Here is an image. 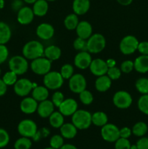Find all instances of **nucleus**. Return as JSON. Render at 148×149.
<instances>
[{
  "instance_id": "nucleus-43",
  "label": "nucleus",
  "mask_w": 148,
  "mask_h": 149,
  "mask_svg": "<svg viewBox=\"0 0 148 149\" xmlns=\"http://www.w3.org/2000/svg\"><path fill=\"white\" fill-rule=\"evenodd\" d=\"M74 49L78 51H87L86 49V40L78 37L73 42Z\"/></svg>"
},
{
  "instance_id": "nucleus-26",
  "label": "nucleus",
  "mask_w": 148,
  "mask_h": 149,
  "mask_svg": "<svg viewBox=\"0 0 148 149\" xmlns=\"http://www.w3.org/2000/svg\"><path fill=\"white\" fill-rule=\"evenodd\" d=\"M32 97L38 102L46 100L49 97V89L46 88L44 85H36L32 90Z\"/></svg>"
},
{
  "instance_id": "nucleus-52",
  "label": "nucleus",
  "mask_w": 148,
  "mask_h": 149,
  "mask_svg": "<svg viewBox=\"0 0 148 149\" xmlns=\"http://www.w3.org/2000/svg\"><path fill=\"white\" fill-rule=\"evenodd\" d=\"M7 85L4 82L2 79H0V97L4 95L7 93Z\"/></svg>"
},
{
  "instance_id": "nucleus-1",
  "label": "nucleus",
  "mask_w": 148,
  "mask_h": 149,
  "mask_svg": "<svg viewBox=\"0 0 148 149\" xmlns=\"http://www.w3.org/2000/svg\"><path fill=\"white\" fill-rule=\"evenodd\" d=\"M23 55L27 60H34L43 57L44 55V47L37 40H31L25 44L23 47Z\"/></svg>"
},
{
  "instance_id": "nucleus-37",
  "label": "nucleus",
  "mask_w": 148,
  "mask_h": 149,
  "mask_svg": "<svg viewBox=\"0 0 148 149\" xmlns=\"http://www.w3.org/2000/svg\"><path fill=\"white\" fill-rule=\"evenodd\" d=\"M2 80L7 86H13L17 81V75L12 71H9L4 74Z\"/></svg>"
},
{
  "instance_id": "nucleus-40",
  "label": "nucleus",
  "mask_w": 148,
  "mask_h": 149,
  "mask_svg": "<svg viewBox=\"0 0 148 149\" xmlns=\"http://www.w3.org/2000/svg\"><path fill=\"white\" fill-rule=\"evenodd\" d=\"M131 144L127 138H119L115 142V149H131Z\"/></svg>"
},
{
  "instance_id": "nucleus-30",
  "label": "nucleus",
  "mask_w": 148,
  "mask_h": 149,
  "mask_svg": "<svg viewBox=\"0 0 148 149\" xmlns=\"http://www.w3.org/2000/svg\"><path fill=\"white\" fill-rule=\"evenodd\" d=\"M49 122L53 128H60L64 124V116L59 111H54L49 116Z\"/></svg>"
},
{
  "instance_id": "nucleus-8",
  "label": "nucleus",
  "mask_w": 148,
  "mask_h": 149,
  "mask_svg": "<svg viewBox=\"0 0 148 149\" xmlns=\"http://www.w3.org/2000/svg\"><path fill=\"white\" fill-rule=\"evenodd\" d=\"M139 41L132 35H127L121 39L119 45L120 51L126 55H131L137 50Z\"/></svg>"
},
{
  "instance_id": "nucleus-25",
  "label": "nucleus",
  "mask_w": 148,
  "mask_h": 149,
  "mask_svg": "<svg viewBox=\"0 0 148 149\" xmlns=\"http://www.w3.org/2000/svg\"><path fill=\"white\" fill-rule=\"evenodd\" d=\"M61 55H62L61 49L57 45H49V46L44 48V56L52 62L59 59L61 57Z\"/></svg>"
},
{
  "instance_id": "nucleus-21",
  "label": "nucleus",
  "mask_w": 148,
  "mask_h": 149,
  "mask_svg": "<svg viewBox=\"0 0 148 149\" xmlns=\"http://www.w3.org/2000/svg\"><path fill=\"white\" fill-rule=\"evenodd\" d=\"M112 84V80L109 78L107 74L100 77H97L96 79L94 86L95 89L100 93H104L107 92L110 88Z\"/></svg>"
},
{
  "instance_id": "nucleus-49",
  "label": "nucleus",
  "mask_w": 148,
  "mask_h": 149,
  "mask_svg": "<svg viewBox=\"0 0 148 149\" xmlns=\"http://www.w3.org/2000/svg\"><path fill=\"white\" fill-rule=\"evenodd\" d=\"M137 50L141 55H148V42H139Z\"/></svg>"
},
{
  "instance_id": "nucleus-41",
  "label": "nucleus",
  "mask_w": 148,
  "mask_h": 149,
  "mask_svg": "<svg viewBox=\"0 0 148 149\" xmlns=\"http://www.w3.org/2000/svg\"><path fill=\"white\" fill-rule=\"evenodd\" d=\"M10 135L7 130L0 128V148H4L10 142Z\"/></svg>"
},
{
  "instance_id": "nucleus-45",
  "label": "nucleus",
  "mask_w": 148,
  "mask_h": 149,
  "mask_svg": "<svg viewBox=\"0 0 148 149\" xmlns=\"http://www.w3.org/2000/svg\"><path fill=\"white\" fill-rule=\"evenodd\" d=\"M134 69L133 68V62L130 61V60H126L122 62L120 65V71L121 72L125 73V74H129Z\"/></svg>"
},
{
  "instance_id": "nucleus-19",
  "label": "nucleus",
  "mask_w": 148,
  "mask_h": 149,
  "mask_svg": "<svg viewBox=\"0 0 148 149\" xmlns=\"http://www.w3.org/2000/svg\"><path fill=\"white\" fill-rule=\"evenodd\" d=\"M55 107L52 100L48 99L39 102L37 108V113L41 118H49V116L55 111Z\"/></svg>"
},
{
  "instance_id": "nucleus-23",
  "label": "nucleus",
  "mask_w": 148,
  "mask_h": 149,
  "mask_svg": "<svg viewBox=\"0 0 148 149\" xmlns=\"http://www.w3.org/2000/svg\"><path fill=\"white\" fill-rule=\"evenodd\" d=\"M60 135L65 139H73L75 138L78 132V129L75 125L71 123H64L59 128Z\"/></svg>"
},
{
  "instance_id": "nucleus-13",
  "label": "nucleus",
  "mask_w": 148,
  "mask_h": 149,
  "mask_svg": "<svg viewBox=\"0 0 148 149\" xmlns=\"http://www.w3.org/2000/svg\"><path fill=\"white\" fill-rule=\"evenodd\" d=\"M92 61L91 53L88 51H80L74 58V65L81 70H85L89 68Z\"/></svg>"
},
{
  "instance_id": "nucleus-29",
  "label": "nucleus",
  "mask_w": 148,
  "mask_h": 149,
  "mask_svg": "<svg viewBox=\"0 0 148 149\" xmlns=\"http://www.w3.org/2000/svg\"><path fill=\"white\" fill-rule=\"evenodd\" d=\"M108 122V117L102 111H97L91 114V122L97 127H103Z\"/></svg>"
},
{
  "instance_id": "nucleus-4",
  "label": "nucleus",
  "mask_w": 148,
  "mask_h": 149,
  "mask_svg": "<svg viewBox=\"0 0 148 149\" xmlns=\"http://www.w3.org/2000/svg\"><path fill=\"white\" fill-rule=\"evenodd\" d=\"M8 65L10 71L15 73L17 76L26 74L28 69V60L23 55H15L12 57L9 61Z\"/></svg>"
},
{
  "instance_id": "nucleus-31",
  "label": "nucleus",
  "mask_w": 148,
  "mask_h": 149,
  "mask_svg": "<svg viewBox=\"0 0 148 149\" xmlns=\"http://www.w3.org/2000/svg\"><path fill=\"white\" fill-rule=\"evenodd\" d=\"M78 23H79V20H78V17L76 14L75 13H72L65 17V20H64V25L65 27L68 30L72 31L75 30L77 26H78Z\"/></svg>"
},
{
  "instance_id": "nucleus-20",
  "label": "nucleus",
  "mask_w": 148,
  "mask_h": 149,
  "mask_svg": "<svg viewBox=\"0 0 148 149\" xmlns=\"http://www.w3.org/2000/svg\"><path fill=\"white\" fill-rule=\"evenodd\" d=\"M78 37L87 40L92 35V26L91 23L86 20L79 21L76 29H75Z\"/></svg>"
},
{
  "instance_id": "nucleus-33",
  "label": "nucleus",
  "mask_w": 148,
  "mask_h": 149,
  "mask_svg": "<svg viewBox=\"0 0 148 149\" xmlns=\"http://www.w3.org/2000/svg\"><path fill=\"white\" fill-rule=\"evenodd\" d=\"M135 87L141 94H148V78L142 77L138 79L135 83Z\"/></svg>"
},
{
  "instance_id": "nucleus-22",
  "label": "nucleus",
  "mask_w": 148,
  "mask_h": 149,
  "mask_svg": "<svg viewBox=\"0 0 148 149\" xmlns=\"http://www.w3.org/2000/svg\"><path fill=\"white\" fill-rule=\"evenodd\" d=\"M90 8V0H74L73 2V10L77 15H83Z\"/></svg>"
},
{
  "instance_id": "nucleus-48",
  "label": "nucleus",
  "mask_w": 148,
  "mask_h": 149,
  "mask_svg": "<svg viewBox=\"0 0 148 149\" xmlns=\"http://www.w3.org/2000/svg\"><path fill=\"white\" fill-rule=\"evenodd\" d=\"M137 149H148V138L141 137L136 143Z\"/></svg>"
},
{
  "instance_id": "nucleus-47",
  "label": "nucleus",
  "mask_w": 148,
  "mask_h": 149,
  "mask_svg": "<svg viewBox=\"0 0 148 149\" xmlns=\"http://www.w3.org/2000/svg\"><path fill=\"white\" fill-rule=\"evenodd\" d=\"M9 56V50L5 45H0V65L4 63Z\"/></svg>"
},
{
  "instance_id": "nucleus-44",
  "label": "nucleus",
  "mask_w": 148,
  "mask_h": 149,
  "mask_svg": "<svg viewBox=\"0 0 148 149\" xmlns=\"http://www.w3.org/2000/svg\"><path fill=\"white\" fill-rule=\"evenodd\" d=\"M64 100H65V97H64V95L62 94V93L59 91H56L52 95V100H51L53 103L54 106L55 107L58 108Z\"/></svg>"
},
{
  "instance_id": "nucleus-17",
  "label": "nucleus",
  "mask_w": 148,
  "mask_h": 149,
  "mask_svg": "<svg viewBox=\"0 0 148 149\" xmlns=\"http://www.w3.org/2000/svg\"><path fill=\"white\" fill-rule=\"evenodd\" d=\"M34 16L33 9L29 7H23L17 12V20L21 25H28L32 23Z\"/></svg>"
},
{
  "instance_id": "nucleus-60",
  "label": "nucleus",
  "mask_w": 148,
  "mask_h": 149,
  "mask_svg": "<svg viewBox=\"0 0 148 149\" xmlns=\"http://www.w3.org/2000/svg\"><path fill=\"white\" fill-rule=\"evenodd\" d=\"M1 68H0V76H1Z\"/></svg>"
},
{
  "instance_id": "nucleus-46",
  "label": "nucleus",
  "mask_w": 148,
  "mask_h": 149,
  "mask_svg": "<svg viewBox=\"0 0 148 149\" xmlns=\"http://www.w3.org/2000/svg\"><path fill=\"white\" fill-rule=\"evenodd\" d=\"M49 135V130L46 127H43L36 132V135L32 138V139H33V141H35V142H37V141H39V140L41 139L42 138L47 137Z\"/></svg>"
},
{
  "instance_id": "nucleus-12",
  "label": "nucleus",
  "mask_w": 148,
  "mask_h": 149,
  "mask_svg": "<svg viewBox=\"0 0 148 149\" xmlns=\"http://www.w3.org/2000/svg\"><path fill=\"white\" fill-rule=\"evenodd\" d=\"M34 84L31 82L30 79L26 78H22L17 79L15 84L13 85L14 92L17 95L20 97H26L30 92H32Z\"/></svg>"
},
{
  "instance_id": "nucleus-35",
  "label": "nucleus",
  "mask_w": 148,
  "mask_h": 149,
  "mask_svg": "<svg viewBox=\"0 0 148 149\" xmlns=\"http://www.w3.org/2000/svg\"><path fill=\"white\" fill-rule=\"evenodd\" d=\"M139 110L144 114L148 115V94L142 95L137 102Z\"/></svg>"
},
{
  "instance_id": "nucleus-7",
  "label": "nucleus",
  "mask_w": 148,
  "mask_h": 149,
  "mask_svg": "<svg viewBox=\"0 0 148 149\" xmlns=\"http://www.w3.org/2000/svg\"><path fill=\"white\" fill-rule=\"evenodd\" d=\"M37 131V125L32 119H23L20 121L17 125V132L22 137L32 138L36 135Z\"/></svg>"
},
{
  "instance_id": "nucleus-9",
  "label": "nucleus",
  "mask_w": 148,
  "mask_h": 149,
  "mask_svg": "<svg viewBox=\"0 0 148 149\" xmlns=\"http://www.w3.org/2000/svg\"><path fill=\"white\" fill-rule=\"evenodd\" d=\"M133 102L131 95L128 92L119 90L113 97V103L115 107L120 109H126L131 106Z\"/></svg>"
},
{
  "instance_id": "nucleus-56",
  "label": "nucleus",
  "mask_w": 148,
  "mask_h": 149,
  "mask_svg": "<svg viewBox=\"0 0 148 149\" xmlns=\"http://www.w3.org/2000/svg\"><path fill=\"white\" fill-rule=\"evenodd\" d=\"M27 4H34L37 0H23Z\"/></svg>"
},
{
  "instance_id": "nucleus-18",
  "label": "nucleus",
  "mask_w": 148,
  "mask_h": 149,
  "mask_svg": "<svg viewBox=\"0 0 148 149\" xmlns=\"http://www.w3.org/2000/svg\"><path fill=\"white\" fill-rule=\"evenodd\" d=\"M38 105V101L33 97H26L20 102V109L26 114H32L37 111Z\"/></svg>"
},
{
  "instance_id": "nucleus-32",
  "label": "nucleus",
  "mask_w": 148,
  "mask_h": 149,
  "mask_svg": "<svg viewBox=\"0 0 148 149\" xmlns=\"http://www.w3.org/2000/svg\"><path fill=\"white\" fill-rule=\"evenodd\" d=\"M132 134L136 137H143L148 131V126L145 122H138L132 127Z\"/></svg>"
},
{
  "instance_id": "nucleus-6",
  "label": "nucleus",
  "mask_w": 148,
  "mask_h": 149,
  "mask_svg": "<svg viewBox=\"0 0 148 149\" xmlns=\"http://www.w3.org/2000/svg\"><path fill=\"white\" fill-rule=\"evenodd\" d=\"M52 61L45 57L36 58L30 63V69L36 75L44 76L51 71Z\"/></svg>"
},
{
  "instance_id": "nucleus-14",
  "label": "nucleus",
  "mask_w": 148,
  "mask_h": 149,
  "mask_svg": "<svg viewBox=\"0 0 148 149\" xmlns=\"http://www.w3.org/2000/svg\"><path fill=\"white\" fill-rule=\"evenodd\" d=\"M59 111L64 116H72L78 110V103L73 98H67L58 107Z\"/></svg>"
},
{
  "instance_id": "nucleus-2",
  "label": "nucleus",
  "mask_w": 148,
  "mask_h": 149,
  "mask_svg": "<svg viewBox=\"0 0 148 149\" xmlns=\"http://www.w3.org/2000/svg\"><path fill=\"white\" fill-rule=\"evenodd\" d=\"M72 123L75 126L78 130H84L90 127L92 122H91V113L88 111L77 110L72 115Z\"/></svg>"
},
{
  "instance_id": "nucleus-54",
  "label": "nucleus",
  "mask_w": 148,
  "mask_h": 149,
  "mask_svg": "<svg viewBox=\"0 0 148 149\" xmlns=\"http://www.w3.org/2000/svg\"><path fill=\"white\" fill-rule=\"evenodd\" d=\"M59 149H78L75 146L73 145V144L71 143H67V144H64L62 147H61Z\"/></svg>"
},
{
  "instance_id": "nucleus-38",
  "label": "nucleus",
  "mask_w": 148,
  "mask_h": 149,
  "mask_svg": "<svg viewBox=\"0 0 148 149\" xmlns=\"http://www.w3.org/2000/svg\"><path fill=\"white\" fill-rule=\"evenodd\" d=\"M59 73L64 79H69L74 74V68L71 64H65L61 67Z\"/></svg>"
},
{
  "instance_id": "nucleus-50",
  "label": "nucleus",
  "mask_w": 148,
  "mask_h": 149,
  "mask_svg": "<svg viewBox=\"0 0 148 149\" xmlns=\"http://www.w3.org/2000/svg\"><path fill=\"white\" fill-rule=\"evenodd\" d=\"M132 134L131 129H130L128 127H123L121 129H120V138H129Z\"/></svg>"
},
{
  "instance_id": "nucleus-51",
  "label": "nucleus",
  "mask_w": 148,
  "mask_h": 149,
  "mask_svg": "<svg viewBox=\"0 0 148 149\" xmlns=\"http://www.w3.org/2000/svg\"><path fill=\"white\" fill-rule=\"evenodd\" d=\"M23 7V2L20 0H14L12 4V8L14 11L18 12Z\"/></svg>"
},
{
  "instance_id": "nucleus-34",
  "label": "nucleus",
  "mask_w": 148,
  "mask_h": 149,
  "mask_svg": "<svg viewBox=\"0 0 148 149\" xmlns=\"http://www.w3.org/2000/svg\"><path fill=\"white\" fill-rule=\"evenodd\" d=\"M32 146V141L30 138L22 137L18 138L15 142V149H30Z\"/></svg>"
},
{
  "instance_id": "nucleus-24",
  "label": "nucleus",
  "mask_w": 148,
  "mask_h": 149,
  "mask_svg": "<svg viewBox=\"0 0 148 149\" xmlns=\"http://www.w3.org/2000/svg\"><path fill=\"white\" fill-rule=\"evenodd\" d=\"M133 68L140 74L148 72V55H141L133 62Z\"/></svg>"
},
{
  "instance_id": "nucleus-15",
  "label": "nucleus",
  "mask_w": 148,
  "mask_h": 149,
  "mask_svg": "<svg viewBox=\"0 0 148 149\" xmlns=\"http://www.w3.org/2000/svg\"><path fill=\"white\" fill-rule=\"evenodd\" d=\"M89 69L93 75L96 77H100L107 74L108 67L106 63V61L101 58H97L92 60L89 65Z\"/></svg>"
},
{
  "instance_id": "nucleus-36",
  "label": "nucleus",
  "mask_w": 148,
  "mask_h": 149,
  "mask_svg": "<svg viewBox=\"0 0 148 149\" xmlns=\"http://www.w3.org/2000/svg\"><path fill=\"white\" fill-rule=\"evenodd\" d=\"M79 99L80 101L85 106H89L92 103L93 100H94V97H93L92 93L90 91L87 90L86 89L81 93H79Z\"/></svg>"
},
{
  "instance_id": "nucleus-55",
  "label": "nucleus",
  "mask_w": 148,
  "mask_h": 149,
  "mask_svg": "<svg viewBox=\"0 0 148 149\" xmlns=\"http://www.w3.org/2000/svg\"><path fill=\"white\" fill-rule=\"evenodd\" d=\"M118 2L123 6H128L131 4L133 0H117Z\"/></svg>"
},
{
  "instance_id": "nucleus-42",
  "label": "nucleus",
  "mask_w": 148,
  "mask_h": 149,
  "mask_svg": "<svg viewBox=\"0 0 148 149\" xmlns=\"http://www.w3.org/2000/svg\"><path fill=\"white\" fill-rule=\"evenodd\" d=\"M107 75L111 80H118L121 76V71L118 67L114 66L109 68L107 70Z\"/></svg>"
},
{
  "instance_id": "nucleus-5",
  "label": "nucleus",
  "mask_w": 148,
  "mask_h": 149,
  "mask_svg": "<svg viewBox=\"0 0 148 149\" xmlns=\"http://www.w3.org/2000/svg\"><path fill=\"white\" fill-rule=\"evenodd\" d=\"M44 85L51 90H57L62 87L64 84V79L60 73L57 71H49L44 76Z\"/></svg>"
},
{
  "instance_id": "nucleus-16",
  "label": "nucleus",
  "mask_w": 148,
  "mask_h": 149,
  "mask_svg": "<svg viewBox=\"0 0 148 149\" xmlns=\"http://www.w3.org/2000/svg\"><path fill=\"white\" fill-rule=\"evenodd\" d=\"M36 33L39 39L42 40H49L53 37L55 34V29L49 23H41L36 28Z\"/></svg>"
},
{
  "instance_id": "nucleus-10",
  "label": "nucleus",
  "mask_w": 148,
  "mask_h": 149,
  "mask_svg": "<svg viewBox=\"0 0 148 149\" xmlns=\"http://www.w3.org/2000/svg\"><path fill=\"white\" fill-rule=\"evenodd\" d=\"M100 133L102 139L108 143H115L120 138V129L111 123H107L102 127Z\"/></svg>"
},
{
  "instance_id": "nucleus-28",
  "label": "nucleus",
  "mask_w": 148,
  "mask_h": 149,
  "mask_svg": "<svg viewBox=\"0 0 148 149\" xmlns=\"http://www.w3.org/2000/svg\"><path fill=\"white\" fill-rule=\"evenodd\" d=\"M12 31L10 26L5 22L0 21V45H5L10 40Z\"/></svg>"
},
{
  "instance_id": "nucleus-27",
  "label": "nucleus",
  "mask_w": 148,
  "mask_h": 149,
  "mask_svg": "<svg viewBox=\"0 0 148 149\" xmlns=\"http://www.w3.org/2000/svg\"><path fill=\"white\" fill-rule=\"evenodd\" d=\"M49 5L46 0H37L33 4V11L36 16L43 17L47 13Z\"/></svg>"
},
{
  "instance_id": "nucleus-3",
  "label": "nucleus",
  "mask_w": 148,
  "mask_h": 149,
  "mask_svg": "<svg viewBox=\"0 0 148 149\" xmlns=\"http://www.w3.org/2000/svg\"><path fill=\"white\" fill-rule=\"evenodd\" d=\"M106 46V39L102 34L94 33L86 40V49L91 54H97L103 51Z\"/></svg>"
},
{
  "instance_id": "nucleus-11",
  "label": "nucleus",
  "mask_w": 148,
  "mask_h": 149,
  "mask_svg": "<svg viewBox=\"0 0 148 149\" xmlns=\"http://www.w3.org/2000/svg\"><path fill=\"white\" fill-rule=\"evenodd\" d=\"M68 80L69 89L72 93L79 94L86 89V79L82 74H74Z\"/></svg>"
},
{
  "instance_id": "nucleus-58",
  "label": "nucleus",
  "mask_w": 148,
  "mask_h": 149,
  "mask_svg": "<svg viewBox=\"0 0 148 149\" xmlns=\"http://www.w3.org/2000/svg\"><path fill=\"white\" fill-rule=\"evenodd\" d=\"M44 149H55V148H52V147H47V148H44Z\"/></svg>"
},
{
  "instance_id": "nucleus-57",
  "label": "nucleus",
  "mask_w": 148,
  "mask_h": 149,
  "mask_svg": "<svg viewBox=\"0 0 148 149\" xmlns=\"http://www.w3.org/2000/svg\"><path fill=\"white\" fill-rule=\"evenodd\" d=\"M4 0H0V10L4 8Z\"/></svg>"
},
{
  "instance_id": "nucleus-53",
  "label": "nucleus",
  "mask_w": 148,
  "mask_h": 149,
  "mask_svg": "<svg viewBox=\"0 0 148 149\" xmlns=\"http://www.w3.org/2000/svg\"><path fill=\"white\" fill-rule=\"evenodd\" d=\"M106 63H107V67H108V68H112V67L115 66L116 61H115L114 59H113V58H110V59H108L106 61Z\"/></svg>"
},
{
  "instance_id": "nucleus-59",
  "label": "nucleus",
  "mask_w": 148,
  "mask_h": 149,
  "mask_svg": "<svg viewBox=\"0 0 148 149\" xmlns=\"http://www.w3.org/2000/svg\"><path fill=\"white\" fill-rule=\"evenodd\" d=\"M46 1H55V0H46Z\"/></svg>"
},
{
  "instance_id": "nucleus-39",
  "label": "nucleus",
  "mask_w": 148,
  "mask_h": 149,
  "mask_svg": "<svg viewBox=\"0 0 148 149\" xmlns=\"http://www.w3.org/2000/svg\"><path fill=\"white\" fill-rule=\"evenodd\" d=\"M50 147L55 149H59L64 145V138L61 135H54L49 140Z\"/></svg>"
}]
</instances>
